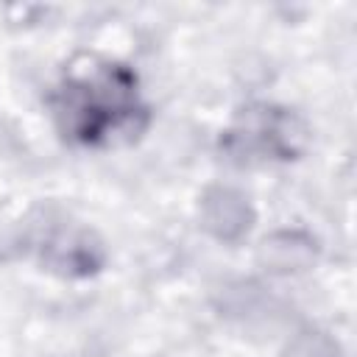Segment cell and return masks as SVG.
Listing matches in <instances>:
<instances>
[{"label": "cell", "instance_id": "6da1fadb", "mask_svg": "<svg viewBox=\"0 0 357 357\" xmlns=\"http://www.w3.org/2000/svg\"><path fill=\"white\" fill-rule=\"evenodd\" d=\"M56 109L75 139L100 142L137 117L134 75L117 64L86 61L64 75Z\"/></svg>", "mask_w": 357, "mask_h": 357}, {"label": "cell", "instance_id": "7a4b0ae2", "mask_svg": "<svg viewBox=\"0 0 357 357\" xmlns=\"http://www.w3.org/2000/svg\"><path fill=\"white\" fill-rule=\"evenodd\" d=\"M304 128L290 112L276 109H254L245 114L237 131H231V145L237 151H254V153H271L287 159L301 148Z\"/></svg>", "mask_w": 357, "mask_h": 357}, {"label": "cell", "instance_id": "3957f363", "mask_svg": "<svg viewBox=\"0 0 357 357\" xmlns=\"http://www.w3.org/2000/svg\"><path fill=\"white\" fill-rule=\"evenodd\" d=\"M201 223L218 240L234 243L251 229L254 209H251L248 198L240 190H234V187H212L201 198Z\"/></svg>", "mask_w": 357, "mask_h": 357}, {"label": "cell", "instance_id": "277c9868", "mask_svg": "<svg viewBox=\"0 0 357 357\" xmlns=\"http://www.w3.org/2000/svg\"><path fill=\"white\" fill-rule=\"evenodd\" d=\"M259 262L271 273H298L315 262V240L304 231H273L259 245Z\"/></svg>", "mask_w": 357, "mask_h": 357}, {"label": "cell", "instance_id": "5b68a950", "mask_svg": "<svg viewBox=\"0 0 357 357\" xmlns=\"http://www.w3.org/2000/svg\"><path fill=\"white\" fill-rule=\"evenodd\" d=\"M282 357H340L337 343L324 332H301L296 335Z\"/></svg>", "mask_w": 357, "mask_h": 357}]
</instances>
